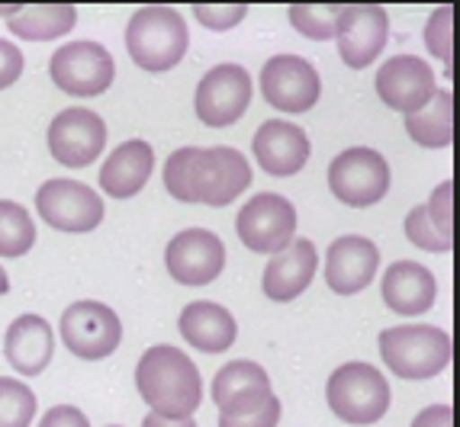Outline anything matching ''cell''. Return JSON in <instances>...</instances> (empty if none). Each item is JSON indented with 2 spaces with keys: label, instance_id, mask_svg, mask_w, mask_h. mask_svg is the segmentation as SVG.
Returning <instances> with one entry per match:
<instances>
[{
  "label": "cell",
  "instance_id": "obj_10",
  "mask_svg": "<svg viewBox=\"0 0 460 427\" xmlns=\"http://www.w3.org/2000/svg\"><path fill=\"white\" fill-rule=\"evenodd\" d=\"M252 103V74L235 61H223L203 74L193 97L199 122L209 129H226L248 113Z\"/></svg>",
  "mask_w": 460,
  "mask_h": 427
},
{
  "label": "cell",
  "instance_id": "obj_19",
  "mask_svg": "<svg viewBox=\"0 0 460 427\" xmlns=\"http://www.w3.org/2000/svg\"><path fill=\"white\" fill-rule=\"evenodd\" d=\"M319 267V251L315 241L309 238H293L290 248H284L280 254L270 257V264L264 267L261 290L274 302H290V299L303 296L309 290V283Z\"/></svg>",
  "mask_w": 460,
  "mask_h": 427
},
{
  "label": "cell",
  "instance_id": "obj_13",
  "mask_svg": "<svg viewBox=\"0 0 460 427\" xmlns=\"http://www.w3.org/2000/svg\"><path fill=\"white\" fill-rule=\"evenodd\" d=\"M107 148V122L84 107L58 109L49 126V152L65 168H87Z\"/></svg>",
  "mask_w": 460,
  "mask_h": 427
},
{
  "label": "cell",
  "instance_id": "obj_34",
  "mask_svg": "<svg viewBox=\"0 0 460 427\" xmlns=\"http://www.w3.org/2000/svg\"><path fill=\"white\" fill-rule=\"evenodd\" d=\"M193 16H197L199 23L207 26L213 32H226L232 26H238L242 20L248 16V7L242 4H223V7H209V4H197L193 7Z\"/></svg>",
  "mask_w": 460,
  "mask_h": 427
},
{
  "label": "cell",
  "instance_id": "obj_21",
  "mask_svg": "<svg viewBox=\"0 0 460 427\" xmlns=\"http://www.w3.org/2000/svg\"><path fill=\"white\" fill-rule=\"evenodd\" d=\"M55 353V331L42 315H20L10 321L7 337H4V357L16 373L39 376L52 363Z\"/></svg>",
  "mask_w": 460,
  "mask_h": 427
},
{
  "label": "cell",
  "instance_id": "obj_38",
  "mask_svg": "<svg viewBox=\"0 0 460 427\" xmlns=\"http://www.w3.org/2000/svg\"><path fill=\"white\" fill-rule=\"evenodd\" d=\"M142 427H197V421H193V418L174 421V418H162V414L148 412L146 418H142Z\"/></svg>",
  "mask_w": 460,
  "mask_h": 427
},
{
  "label": "cell",
  "instance_id": "obj_25",
  "mask_svg": "<svg viewBox=\"0 0 460 427\" xmlns=\"http://www.w3.org/2000/svg\"><path fill=\"white\" fill-rule=\"evenodd\" d=\"M406 132L415 145L422 148H447L454 142V93L435 91V97L419 113L406 116Z\"/></svg>",
  "mask_w": 460,
  "mask_h": 427
},
{
  "label": "cell",
  "instance_id": "obj_30",
  "mask_svg": "<svg viewBox=\"0 0 460 427\" xmlns=\"http://www.w3.org/2000/svg\"><path fill=\"white\" fill-rule=\"evenodd\" d=\"M338 13H341V4H293L287 10L293 30L303 32L306 39H315V42L335 39Z\"/></svg>",
  "mask_w": 460,
  "mask_h": 427
},
{
  "label": "cell",
  "instance_id": "obj_12",
  "mask_svg": "<svg viewBox=\"0 0 460 427\" xmlns=\"http://www.w3.org/2000/svg\"><path fill=\"white\" fill-rule=\"evenodd\" d=\"M261 93L280 113H306L323 97V77L299 55H274L261 68Z\"/></svg>",
  "mask_w": 460,
  "mask_h": 427
},
{
  "label": "cell",
  "instance_id": "obj_16",
  "mask_svg": "<svg viewBox=\"0 0 460 427\" xmlns=\"http://www.w3.org/2000/svg\"><path fill=\"white\" fill-rule=\"evenodd\" d=\"M376 93L396 113H419L435 97V71L419 55H396L376 71Z\"/></svg>",
  "mask_w": 460,
  "mask_h": 427
},
{
  "label": "cell",
  "instance_id": "obj_36",
  "mask_svg": "<svg viewBox=\"0 0 460 427\" xmlns=\"http://www.w3.org/2000/svg\"><path fill=\"white\" fill-rule=\"evenodd\" d=\"M39 427H91V421L75 405H55L46 412V418L39 421Z\"/></svg>",
  "mask_w": 460,
  "mask_h": 427
},
{
  "label": "cell",
  "instance_id": "obj_8",
  "mask_svg": "<svg viewBox=\"0 0 460 427\" xmlns=\"http://www.w3.org/2000/svg\"><path fill=\"white\" fill-rule=\"evenodd\" d=\"M238 241L254 254H280L296 235V209L280 193H258L235 215Z\"/></svg>",
  "mask_w": 460,
  "mask_h": 427
},
{
  "label": "cell",
  "instance_id": "obj_39",
  "mask_svg": "<svg viewBox=\"0 0 460 427\" xmlns=\"http://www.w3.org/2000/svg\"><path fill=\"white\" fill-rule=\"evenodd\" d=\"M4 292H10V276H7V270L0 267V296H4Z\"/></svg>",
  "mask_w": 460,
  "mask_h": 427
},
{
  "label": "cell",
  "instance_id": "obj_18",
  "mask_svg": "<svg viewBox=\"0 0 460 427\" xmlns=\"http://www.w3.org/2000/svg\"><path fill=\"white\" fill-rule=\"evenodd\" d=\"M254 161L264 168L270 177H293L306 168L309 161V135L299 126L287 119H268L254 132Z\"/></svg>",
  "mask_w": 460,
  "mask_h": 427
},
{
  "label": "cell",
  "instance_id": "obj_4",
  "mask_svg": "<svg viewBox=\"0 0 460 427\" xmlns=\"http://www.w3.org/2000/svg\"><path fill=\"white\" fill-rule=\"evenodd\" d=\"M380 357L399 379H431L451 366V335L438 325H396L380 335Z\"/></svg>",
  "mask_w": 460,
  "mask_h": 427
},
{
  "label": "cell",
  "instance_id": "obj_32",
  "mask_svg": "<svg viewBox=\"0 0 460 427\" xmlns=\"http://www.w3.org/2000/svg\"><path fill=\"white\" fill-rule=\"evenodd\" d=\"M425 213H429L431 229L445 238V241L454 244V180L438 183L431 199L425 203Z\"/></svg>",
  "mask_w": 460,
  "mask_h": 427
},
{
  "label": "cell",
  "instance_id": "obj_26",
  "mask_svg": "<svg viewBox=\"0 0 460 427\" xmlns=\"http://www.w3.org/2000/svg\"><path fill=\"white\" fill-rule=\"evenodd\" d=\"M280 398L270 389H254L219 408V427H277Z\"/></svg>",
  "mask_w": 460,
  "mask_h": 427
},
{
  "label": "cell",
  "instance_id": "obj_28",
  "mask_svg": "<svg viewBox=\"0 0 460 427\" xmlns=\"http://www.w3.org/2000/svg\"><path fill=\"white\" fill-rule=\"evenodd\" d=\"M36 244V222L13 199H0V257H23Z\"/></svg>",
  "mask_w": 460,
  "mask_h": 427
},
{
  "label": "cell",
  "instance_id": "obj_17",
  "mask_svg": "<svg viewBox=\"0 0 460 427\" xmlns=\"http://www.w3.org/2000/svg\"><path fill=\"white\" fill-rule=\"evenodd\" d=\"M380 267V251L370 238L361 235H341L332 241L325 254V283L338 296H354L370 286Z\"/></svg>",
  "mask_w": 460,
  "mask_h": 427
},
{
  "label": "cell",
  "instance_id": "obj_40",
  "mask_svg": "<svg viewBox=\"0 0 460 427\" xmlns=\"http://www.w3.org/2000/svg\"><path fill=\"white\" fill-rule=\"evenodd\" d=\"M110 427H119V424H110Z\"/></svg>",
  "mask_w": 460,
  "mask_h": 427
},
{
  "label": "cell",
  "instance_id": "obj_3",
  "mask_svg": "<svg viewBox=\"0 0 460 427\" xmlns=\"http://www.w3.org/2000/svg\"><path fill=\"white\" fill-rule=\"evenodd\" d=\"M190 46V32L181 10L174 7H138L126 26V48L142 71L162 74L181 65Z\"/></svg>",
  "mask_w": 460,
  "mask_h": 427
},
{
  "label": "cell",
  "instance_id": "obj_29",
  "mask_svg": "<svg viewBox=\"0 0 460 427\" xmlns=\"http://www.w3.org/2000/svg\"><path fill=\"white\" fill-rule=\"evenodd\" d=\"M36 408L39 402L26 382L0 376V427H30Z\"/></svg>",
  "mask_w": 460,
  "mask_h": 427
},
{
  "label": "cell",
  "instance_id": "obj_5",
  "mask_svg": "<svg viewBox=\"0 0 460 427\" xmlns=\"http://www.w3.org/2000/svg\"><path fill=\"white\" fill-rule=\"evenodd\" d=\"M329 408L348 424H374L390 412V382L370 363L351 360L329 376Z\"/></svg>",
  "mask_w": 460,
  "mask_h": 427
},
{
  "label": "cell",
  "instance_id": "obj_7",
  "mask_svg": "<svg viewBox=\"0 0 460 427\" xmlns=\"http://www.w3.org/2000/svg\"><path fill=\"white\" fill-rule=\"evenodd\" d=\"M49 74H52L55 87L71 97H100L113 84L116 61L100 42L75 39L49 58Z\"/></svg>",
  "mask_w": 460,
  "mask_h": 427
},
{
  "label": "cell",
  "instance_id": "obj_22",
  "mask_svg": "<svg viewBox=\"0 0 460 427\" xmlns=\"http://www.w3.org/2000/svg\"><path fill=\"white\" fill-rule=\"evenodd\" d=\"M155 170V148L142 138H129L123 145H116L110 158L100 168V187L113 199H129L142 193Z\"/></svg>",
  "mask_w": 460,
  "mask_h": 427
},
{
  "label": "cell",
  "instance_id": "obj_6",
  "mask_svg": "<svg viewBox=\"0 0 460 427\" xmlns=\"http://www.w3.org/2000/svg\"><path fill=\"white\" fill-rule=\"evenodd\" d=\"M329 187L338 203H345L351 209H367L390 193V164L374 148H345L332 161Z\"/></svg>",
  "mask_w": 460,
  "mask_h": 427
},
{
  "label": "cell",
  "instance_id": "obj_11",
  "mask_svg": "<svg viewBox=\"0 0 460 427\" xmlns=\"http://www.w3.org/2000/svg\"><path fill=\"white\" fill-rule=\"evenodd\" d=\"M36 213L58 231H93L103 222V196L81 180H49L36 190Z\"/></svg>",
  "mask_w": 460,
  "mask_h": 427
},
{
  "label": "cell",
  "instance_id": "obj_2",
  "mask_svg": "<svg viewBox=\"0 0 460 427\" xmlns=\"http://www.w3.org/2000/svg\"><path fill=\"white\" fill-rule=\"evenodd\" d=\"M136 389L162 418H193L203 402V379L190 357L174 344H155L136 366Z\"/></svg>",
  "mask_w": 460,
  "mask_h": 427
},
{
  "label": "cell",
  "instance_id": "obj_24",
  "mask_svg": "<svg viewBox=\"0 0 460 427\" xmlns=\"http://www.w3.org/2000/svg\"><path fill=\"white\" fill-rule=\"evenodd\" d=\"M77 23V10L71 4H30L20 7L7 20V30L30 42H49L65 32H71Z\"/></svg>",
  "mask_w": 460,
  "mask_h": 427
},
{
  "label": "cell",
  "instance_id": "obj_15",
  "mask_svg": "<svg viewBox=\"0 0 460 427\" xmlns=\"http://www.w3.org/2000/svg\"><path fill=\"white\" fill-rule=\"evenodd\" d=\"M164 267L181 286H209L226 267V244L209 229H187L164 248Z\"/></svg>",
  "mask_w": 460,
  "mask_h": 427
},
{
  "label": "cell",
  "instance_id": "obj_23",
  "mask_svg": "<svg viewBox=\"0 0 460 427\" xmlns=\"http://www.w3.org/2000/svg\"><path fill=\"white\" fill-rule=\"evenodd\" d=\"M181 335H184V341L190 344V347H197V351L223 353L235 344L238 321L226 305L197 299V302L184 305V312H181Z\"/></svg>",
  "mask_w": 460,
  "mask_h": 427
},
{
  "label": "cell",
  "instance_id": "obj_33",
  "mask_svg": "<svg viewBox=\"0 0 460 427\" xmlns=\"http://www.w3.org/2000/svg\"><path fill=\"white\" fill-rule=\"evenodd\" d=\"M406 238L415 244V248H422V251H431V254H445V251H451V248H454L451 241H445V238L431 229L425 206L409 209V215H406Z\"/></svg>",
  "mask_w": 460,
  "mask_h": 427
},
{
  "label": "cell",
  "instance_id": "obj_37",
  "mask_svg": "<svg viewBox=\"0 0 460 427\" xmlns=\"http://www.w3.org/2000/svg\"><path fill=\"white\" fill-rule=\"evenodd\" d=\"M412 427H454L451 405H429L412 418Z\"/></svg>",
  "mask_w": 460,
  "mask_h": 427
},
{
  "label": "cell",
  "instance_id": "obj_27",
  "mask_svg": "<svg viewBox=\"0 0 460 427\" xmlns=\"http://www.w3.org/2000/svg\"><path fill=\"white\" fill-rule=\"evenodd\" d=\"M254 389H270V376L264 373V366H258L254 360H232L226 363L219 373L213 376V402L216 408H223L232 398L245 396Z\"/></svg>",
  "mask_w": 460,
  "mask_h": 427
},
{
  "label": "cell",
  "instance_id": "obj_35",
  "mask_svg": "<svg viewBox=\"0 0 460 427\" xmlns=\"http://www.w3.org/2000/svg\"><path fill=\"white\" fill-rule=\"evenodd\" d=\"M23 65H26L23 52H20L13 42L0 39V91L20 81V74H23Z\"/></svg>",
  "mask_w": 460,
  "mask_h": 427
},
{
  "label": "cell",
  "instance_id": "obj_14",
  "mask_svg": "<svg viewBox=\"0 0 460 427\" xmlns=\"http://www.w3.org/2000/svg\"><path fill=\"white\" fill-rule=\"evenodd\" d=\"M338 55L348 68L361 71L374 65L390 39V13L376 4H348L335 20Z\"/></svg>",
  "mask_w": 460,
  "mask_h": 427
},
{
  "label": "cell",
  "instance_id": "obj_1",
  "mask_svg": "<svg viewBox=\"0 0 460 427\" xmlns=\"http://www.w3.org/2000/svg\"><path fill=\"white\" fill-rule=\"evenodd\" d=\"M164 187L181 203H203L223 209L252 187V164L229 145L177 148L164 161Z\"/></svg>",
  "mask_w": 460,
  "mask_h": 427
},
{
  "label": "cell",
  "instance_id": "obj_9",
  "mask_svg": "<svg viewBox=\"0 0 460 427\" xmlns=\"http://www.w3.org/2000/svg\"><path fill=\"white\" fill-rule=\"evenodd\" d=\"M58 335L65 347L81 360H103L123 341V321L107 302L81 299L68 305L58 321Z\"/></svg>",
  "mask_w": 460,
  "mask_h": 427
},
{
  "label": "cell",
  "instance_id": "obj_31",
  "mask_svg": "<svg viewBox=\"0 0 460 427\" xmlns=\"http://www.w3.org/2000/svg\"><path fill=\"white\" fill-rule=\"evenodd\" d=\"M425 46L445 65L454 61V7H438L425 23Z\"/></svg>",
  "mask_w": 460,
  "mask_h": 427
},
{
  "label": "cell",
  "instance_id": "obj_20",
  "mask_svg": "<svg viewBox=\"0 0 460 427\" xmlns=\"http://www.w3.org/2000/svg\"><path fill=\"white\" fill-rule=\"evenodd\" d=\"M384 302L396 315H425L438 299V280L425 264L415 260H396L384 274Z\"/></svg>",
  "mask_w": 460,
  "mask_h": 427
}]
</instances>
